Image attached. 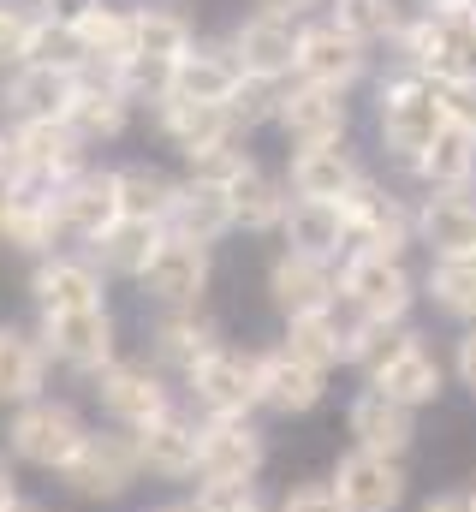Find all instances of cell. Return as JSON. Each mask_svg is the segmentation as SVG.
<instances>
[{"instance_id":"6da1fadb","label":"cell","mask_w":476,"mask_h":512,"mask_svg":"<svg viewBox=\"0 0 476 512\" xmlns=\"http://www.w3.org/2000/svg\"><path fill=\"white\" fill-rule=\"evenodd\" d=\"M375 120H381V149L399 155L405 167H411L441 131L453 126V120H447V96H441V84H429V78H417V72H393V78L381 84V96H375Z\"/></svg>"},{"instance_id":"7a4b0ae2","label":"cell","mask_w":476,"mask_h":512,"mask_svg":"<svg viewBox=\"0 0 476 512\" xmlns=\"http://www.w3.org/2000/svg\"><path fill=\"white\" fill-rule=\"evenodd\" d=\"M90 441V429H84V417L66 405V399H30V405H18L12 411V423H6V453L18 459V465H36V471H66L72 459H78V447Z\"/></svg>"},{"instance_id":"3957f363","label":"cell","mask_w":476,"mask_h":512,"mask_svg":"<svg viewBox=\"0 0 476 512\" xmlns=\"http://www.w3.org/2000/svg\"><path fill=\"white\" fill-rule=\"evenodd\" d=\"M340 304L352 316H363V322H405L411 304H417V280L393 256L346 251V262H340Z\"/></svg>"},{"instance_id":"277c9868","label":"cell","mask_w":476,"mask_h":512,"mask_svg":"<svg viewBox=\"0 0 476 512\" xmlns=\"http://www.w3.org/2000/svg\"><path fill=\"white\" fill-rule=\"evenodd\" d=\"M346 209V233H352V251L369 256H393L405 262V251L417 245V209H405L393 191H381L375 179H363L352 197L340 203Z\"/></svg>"},{"instance_id":"5b68a950","label":"cell","mask_w":476,"mask_h":512,"mask_svg":"<svg viewBox=\"0 0 476 512\" xmlns=\"http://www.w3.org/2000/svg\"><path fill=\"white\" fill-rule=\"evenodd\" d=\"M143 477V459H137V441L125 429H90V441L78 447V459L60 471V483L78 495V501H119L131 483Z\"/></svg>"},{"instance_id":"8992f818","label":"cell","mask_w":476,"mask_h":512,"mask_svg":"<svg viewBox=\"0 0 476 512\" xmlns=\"http://www.w3.org/2000/svg\"><path fill=\"white\" fill-rule=\"evenodd\" d=\"M36 334H42L48 358L66 364V370H78V376H102L108 364H119L108 304H90V310H48Z\"/></svg>"},{"instance_id":"52a82bcc","label":"cell","mask_w":476,"mask_h":512,"mask_svg":"<svg viewBox=\"0 0 476 512\" xmlns=\"http://www.w3.org/2000/svg\"><path fill=\"white\" fill-rule=\"evenodd\" d=\"M96 399H102V411H108V423L125 429V435H137V429H149L155 417H167L173 411V387H167V370L161 364H108L102 376H96Z\"/></svg>"},{"instance_id":"ba28073f","label":"cell","mask_w":476,"mask_h":512,"mask_svg":"<svg viewBox=\"0 0 476 512\" xmlns=\"http://www.w3.org/2000/svg\"><path fill=\"white\" fill-rule=\"evenodd\" d=\"M185 393L203 405V417H250V411L262 405V370H256V352H238V346L209 352V358L185 376Z\"/></svg>"},{"instance_id":"9c48e42d","label":"cell","mask_w":476,"mask_h":512,"mask_svg":"<svg viewBox=\"0 0 476 512\" xmlns=\"http://www.w3.org/2000/svg\"><path fill=\"white\" fill-rule=\"evenodd\" d=\"M268 465V435L250 417H203L197 483H256Z\"/></svg>"},{"instance_id":"30bf717a","label":"cell","mask_w":476,"mask_h":512,"mask_svg":"<svg viewBox=\"0 0 476 512\" xmlns=\"http://www.w3.org/2000/svg\"><path fill=\"white\" fill-rule=\"evenodd\" d=\"M363 72H369V48L357 42L352 30H340L334 18L298 30V72H292L298 84H322V90L346 96Z\"/></svg>"},{"instance_id":"8fae6325","label":"cell","mask_w":476,"mask_h":512,"mask_svg":"<svg viewBox=\"0 0 476 512\" xmlns=\"http://www.w3.org/2000/svg\"><path fill=\"white\" fill-rule=\"evenodd\" d=\"M340 298V268L322 262V256H304V251H280L274 268H268V304L298 322V316H316Z\"/></svg>"},{"instance_id":"7c38bea8","label":"cell","mask_w":476,"mask_h":512,"mask_svg":"<svg viewBox=\"0 0 476 512\" xmlns=\"http://www.w3.org/2000/svg\"><path fill=\"white\" fill-rule=\"evenodd\" d=\"M54 215H60V233L96 245L108 227L125 221V209H119V173H96V167L72 173L66 185H54Z\"/></svg>"},{"instance_id":"4fadbf2b","label":"cell","mask_w":476,"mask_h":512,"mask_svg":"<svg viewBox=\"0 0 476 512\" xmlns=\"http://www.w3.org/2000/svg\"><path fill=\"white\" fill-rule=\"evenodd\" d=\"M346 435L363 453H387V459H405L417 447V411L387 399L381 387H357L352 405H346Z\"/></svg>"},{"instance_id":"5bb4252c","label":"cell","mask_w":476,"mask_h":512,"mask_svg":"<svg viewBox=\"0 0 476 512\" xmlns=\"http://www.w3.org/2000/svg\"><path fill=\"white\" fill-rule=\"evenodd\" d=\"M298 18H280V12H250L233 30V54L244 66V78H268V84H286L298 72Z\"/></svg>"},{"instance_id":"9a60e30c","label":"cell","mask_w":476,"mask_h":512,"mask_svg":"<svg viewBox=\"0 0 476 512\" xmlns=\"http://www.w3.org/2000/svg\"><path fill=\"white\" fill-rule=\"evenodd\" d=\"M334 495L346 501V512H399L405 501V459H387V453H363L352 447L340 465H334Z\"/></svg>"},{"instance_id":"2e32d148","label":"cell","mask_w":476,"mask_h":512,"mask_svg":"<svg viewBox=\"0 0 476 512\" xmlns=\"http://www.w3.org/2000/svg\"><path fill=\"white\" fill-rule=\"evenodd\" d=\"M274 126L292 137V149H310V143H346L352 131V108L340 90H322V84H286L280 96V120Z\"/></svg>"},{"instance_id":"e0dca14e","label":"cell","mask_w":476,"mask_h":512,"mask_svg":"<svg viewBox=\"0 0 476 512\" xmlns=\"http://www.w3.org/2000/svg\"><path fill=\"white\" fill-rule=\"evenodd\" d=\"M209 274H215L209 245H191V239H173L167 233V245L143 268V292L155 304H167V310H197V298L209 292Z\"/></svg>"},{"instance_id":"ac0fdd59","label":"cell","mask_w":476,"mask_h":512,"mask_svg":"<svg viewBox=\"0 0 476 512\" xmlns=\"http://www.w3.org/2000/svg\"><path fill=\"white\" fill-rule=\"evenodd\" d=\"M137 441V459L149 477H167V483H185L197 477V459H203V417H185L179 405L167 417H155L149 429L131 435Z\"/></svg>"},{"instance_id":"d6986e66","label":"cell","mask_w":476,"mask_h":512,"mask_svg":"<svg viewBox=\"0 0 476 512\" xmlns=\"http://www.w3.org/2000/svg\"><path fill=\"white\" fill-rule=\"evenodd\" d=\"M369 173L352 161L346 143H310V149H292V167H286V185L292 197H310V203H346Z\"/></svg>"},{"instance_id":"ffe728a7","label":"cell","mask_w":476,"mask_h":512,"mask_svg":"<svg viewBox=\"0 0 476 512\" xmlns=\"http://www.w3.org/2000/svg\"><path fill=\"white\" fill-rule=\"evenodd\" d=\"M256 370H262V405L280 411V417H304V411H316V405L328 399V370L304 364V358L286 352V346L256 352Z\"/></svg>"},{"instance_id":"44dd1931","label":"cell","mask_w":476,"mask_h":512,"mask_svg":"<svg viewBox=\"0 0 476 512\" xmlns=\"http://www.w3.org/2000/svg\"><path fill=\"white\" fill-rule=\"evenodd\" d=\"M357 328H363V316H352V310L334 298L328 310L286 322V340H280V346H286V352H298V358H304V364H316V370H334V364H352Z\"/></svg>"},{"instance_id":"7402d4cb","label":"cell","mask_w":476,"mask_h":512,"mask_svg":"<svg viewBox=\"0 0 476 512\" xmlns=\"http://www.w3.org/2000/svg\"><path fill=\"white\" fill-rule=\"evenodd\" d=\"M417 245L429 256H476V191H429L417 203Z\"/></svg>"},{"instance_id":"603a6c76","label":"cell","mask_w":476,"mask_h":512,"mask_svg":"<svg viewBox=\"0 0 476 512\" xmlns=\"http://www.w3.org/2000/svg\"><path fill=\"white\" fill-rule=\"evenodd\" d=\"M54 239H60L54 191L42 197V191H36V179H24V185L0 191V245H12V251H24V256H48V251H54Z\"/></svg>"},{"instance_id":"cb8c5ba5","label":"cell","mask_w":476,"mask_h":512,"mask_svg":"<svg viewBox=\"0 0 476 512\" xmlns=\"http://www.w3.org/2000/svg\"><path fill=\"white\" fill-rule=\"evenodd\" d=\"M18 149H24V167L30 179H48V185H66L72 173H84V137L72 131V120H30V126L12 131Z\"/></svg>"},{"instance_id":"d4e9b609","label":"cell","mask_w":476,"mask_h":512,"mask_svg":"<svg viewBox=\"0 0 476 512\" xmlns=\"http://www.w3.org/2000/svg\"><path fill=\"white\" fill-rule=\"evenodd\" d=\"M244 84V66H238L233 48H191L179 66H173V90L179 102H209V108H227L233 90Z\"/></svg>"},{"instance_id":"484cf974","label":"cell","mask_w":476,"mask_h":512,"mask_svg":"<svg viewBox=\"0 0 476 512\" xmlns=\"http://www.w3.org/2000/svg\"><path fill=\"white\" fill-rule=\"evenodd\" d=\"M167 233H173V239H191V245H215V239H227V233H233V197H227L221 185L185 179L179 197H173Z\"/></svg>"},{"instance_id":"4316f807","label":"cell","mask_w":476,"mask_h":512,"mask_svg":"<svg viewBox=\"0 0 476 512\" xmlns=\"http://www.w3.org/2000/svg\"><path fill=\"white\" fill-rule=\"evenodd\" d=\"M30 292L48 310H90L102 304V268L96 262H78V256H42L36 274H30Z\"/></svg>"},{"instance_id":"83f0119b","label":"cell","mask_w":476,"mask_h":512,"mask_svg":"<svg viewBox=\"0 0 476 512\" xmlns=\"http://www.w3.org/2000/svg\"><path fill=\"white\" fill-rule=\"evenodd\" d=\"M78 78H84V72L24 66V72L12 78V90H6V102H12V114H18V126H30V120H66V114H72V102H78Z\"/></svg>"},{"instance_id":"f1b7e54d","label":"cell","mask_w":476,"mask_h":512,"mask_svg":"<svg viewBox=\"0 0 476 512\" xmlns=\"http://www.w3.org/2000/svg\"><path fill=\"white\" fill-rule=\"evenodd\" d=\"M423 191H476V131L447 126L417 161H411Z\"/></svg>"},{"instance_id":"f546056e","label":"cell","mask_w":476,"mask_h":512,"mask_svg":"<svg viewBox=\"0 0 476 512\" xmlns=\"http://www.w3.org/2000/svg\"><path fill=\"white\" fill-rule=\"evenodd\" d=\"M48 387V346L42 334L0 328V405H30Z\"/></svg>"},{"instance_id":"4dcf8cb0","label":"cell","mask_w":476,"mask_h":512,"mask_svg":"<svg viewBox=\"0 0 476 512\" xmlns=\"http://www.w3.org/2000/svg\"><path fill=\"white\" fill-rule=\"evenodd\" d=\"M286 251L322 256L334 262L340 251H352V233H346V209L340 203H310V197H292V215H286Z\"/></svg>"},{"instance_id":"1f68e13d","label":"cell","mask_w":476,"mask_h":512,"mask_svg":"<svg viewBox=\"0 0 476 512\" xmlns=\"http://www.w3.org/2000/svg\"><path fill=\"white\" fill-rule=\"evenodd\" d=\"M227 340H221V328L209 322V316H197V310H173L161 328H155V364L161 370H179V376H191L209 352H221Z\"/></svg>"},{"instance_id":"d6a6232c","label":"cell","mask_w":476,"mask_h":512,"mask_svg":"<svg viewBox=\"0 0 476 512\" xmlns=\"http://www.w3.org/2000/svg\"><path fill=\"white\" fill-rule=\"evenodd\" d=\"M369 387H381L387 399H399V405L423 411V405H435V399H441V387H447V364L417 340V346H411V352H399L381 376H369Z\"/></svg>"},{"instance_id":"836d02e7","label":"cell","mask_w":476,"mask_h":512,"mask_svg":"<svg viewBox=\"0 0 476 512\" xmlns=\"http://www.w3.org/2000/svg\"><path fill=\"white\" fill-rule=\"evenodd\" d=\"M227 197H233V227H244V233H274L292 215V185L268 179L262 167L238 173L233 185H227Z\"/></svg>"},{"instance_id":"e575fe53","label":"cell","mask_w":476,"mask_h":512,"mask_svg":"<svg viewBox=\"0 0 476 512\" xmlns=\"http://www.w3.org/2000/svg\"><path fill=\"white\" fill-rule=\"evenodd\" d=\"M161 131L197 161L203 149H221V143H233L238 126H233V114L227 108H209V102H179V96H167L161 102Z\"/></svg>"},{"instance_id":"d590c367","label":"cell","mask_w":476,"mask_h":512,"mask_svg":"<svg viewBox=\"0 0 476 512\" xmlns=\"http://www.w3.org/2000/svg\"><path fill=\"white\" fill-rule=\"evenodd\" d=\"M125 114H131V90L114 72H102V78H78V102H72L66 120H72L78 137H114L125 126Z\"/></svg>"},{"instance_id":"8d00e7d4","label":"cell","mask_w":476,"mask_h":512,"mask_svg":"<svg viewBox=\"0 0 476 512\" xmlns=\"http://www.w3.org/2000/svg\"><path fill=\"white\" fill-rule=\"evenodd\" d=\"M167 245V227H155V221H119V227H108L90 251H96V262L108 268V274H125V280H143V268L155 262V251Z\"/></svg>"},{"instance_id":"74e56055","label":"cell","mask_w":476,"mask_h":512,"mask_svg":"<svg viewBox=\"0 0 476 512\" xmlns=\"http://www.w3.org/2000/svg\"><path fill=\"white\" fill-rule=\"evenodd\" d=\"M131 60H143V66H179L185 54H191V24L179 18V12H161V6H143V12H131Z\"/></svg>"},{"instance_id":"f35d334b","label":"cell","mask_w":476,"mask_h":512,"mask_svg":"<svg viewBox=\"0 0 476 512\" xmlns=\"http://www.w3.org/2000/svg\"><path fill=\"white\" fill-rule=\"evenodd\" d=\"M423 292L441 316L476 328V256H435L423 274Z\"/></svg>"},{"instance_id":"ab89813d","label":"cell","mask_w":476,"mask_h":512,"mask_svg":"<svg viewBox=\"0 0 476 512\" xmlns=\"http://www.w3.org/2000/svg\"><path fill=\"white\" fill-rule=\"evenodd\" d=\"M173 197H179V185H173L161 167H149V161L119 167V209H125V221H155V227H167Z\"/></svg>"},{"instance_id":"60d3db41","label":"cell","mask_w":476,"mask_h":512,"mask_svg":"<svg viewBox=\"0 0 476 512\" xmlns=\"http://www.w3.org/2000/svg\"><path fill=\"white\" fill-rule=\"evenodd\" d=\"M24 66L84 72V66H90V48H84L78 24H66V18H42V24H30V42H24Z\"/></svg>"},{"instance_id":"b9f144b4","label":"cell","mask_w":476,"mask_h":512,"mask_svg":"<svg viewBox=\"0 0 476 512\" xmlns=\"http://www.w3.org/2000/svg\"><path fill=\"white\" fill-rule=\"evenodd\" d=\"M328 18H334L340 30H352L363 48H369V42H387V36L399 42V30H405V24H399V0H334Z\"/></svg>"},{"instance_id":"7bdbcfd3","label":"cell","mask_w":476,"mask_h":512,"mask_svg":"<svg viewBox=\"0 0 476 512\" xmlns=\"http://www.w3.org/2000/svg\"><path fill=\"white\" fill-rule=\"evenodd\" d=\"M280 96H286V84H268V78H244L233 90V102H227V114H233L238 137L256 126H274L280 120Z\"/></svg>"},{"instance_id":"ee69618b","label":"cell","mask_w":476,"mask_h":512,"mask_svg":"<svg viewBox=\"0 0 476 512\" xmlns=\"http://www.w3.org/2000/svg\"><path fill=\"white\" fill-rule=\"evenodd\" d=\"M250 167H256V161L238 149V137H233V143H221V149H203V155L191 161V179H203V185H221V191H227L238 173H250Z\"/></svg>"},{"instance_id":"f6af8a7d","label":"cell","mask_w":476,"mask_h":512,"mask_svg":"<svg viewBox=\"0 0 476 512\" xmlns=\"http://www.w3.org/2000/svg\"><path fill=\"white\" fill-rule=\"evenodd\" d=\"M191 501H197L203 512H268L256 483H197Z\"/></svg>"},{"instance_id":"bcb514c9","label":"cell","mask_w":476,"mask_h":512,"mask_svg":"<svg viewBox=\"0 0 476 512\" xmlns=\"http://www.w3.org/2000/svg\"><path fill=\"white\" fill-rule=\"evenodd\" d=\"M274 512H346V501L334 495V483H298V489L280 495Z\"/></svg>"},{"instance_id":"7dc6e473","label":"cell","mask_w":476,"mask_h":512,"mask_svg":"<svg viewBox=\"0 0 476 512\" xmlns=\"http://www.w3.org/2000/svg\"><path fill=\"white\" fill-rule=\"evenodd\" d=\"M24 42H30V18L0 6V60H24Z\"/></svg>"},{"instance_id":"c3c4849f","label":"cell","mask_w":476,"mask_h":512,"mask_svg":"<svg viewBox=\"0 0 476 512\" xmlns=\"http://www.w3.org/2000/svg\"><path fill=\"white\" fill-rule=\"evenodd\" d=\"M453 376H459V387L476 399V328H465L459 346H453Z\"/></svg>"},{"instance_id":"681fc988","label":"cell","mask_w":476,"mask_h":512,"mask_svg":"<svg viewBox=\"0 0 476 512\" xmlns=\"http://www.w3.org/2000/svg\"><path fill=\"white\" fill-rule=\"evenodd\" d=\"M18 501V459L12 453H0V512Z\"/></svg>"},{"instance_id":"f907efd6","label":"cell","mask_w":476,"mask_h":512,"mask_svg":"<svg viewBox=\"0 0 476 512\" xmlns=\"http://www.w3.org/2000/svg\"><path fill=\"white\" fill-rule=\"evenodd\" d=\"M423 512H476V501H471V495L441 489V495H429V501H423Z\"/></svg>"},{"instance_id":"816d5d0a","label":"cell","mask_w":476,"mask_h":512,"mask_svg":"<svg viewBox=\"0 0 476 512\" xmlns=\"http://www.w3.org/2000/svg\"><path fill=\"white\" fill-rule=\"evenodd\" d=\"M48 6H54V18H66V24H78V18H84V12H90L96 0H48Z\"/></svg>"},{"instance_id":"f5cc1de1","label":"cell","mask_w":476,"mask_h":512,"mask_svg":"<svg viewBox=\"0 0 476 512\" xmlns=\"http://www.w3.org/2000/svg\"><path fill=\"white\" fill-rule=\"evenodd\" d=\"M310 6H322V0H262V12H280V18H298Z\"/></svg>"},{"instance_id":"db71d44e","label":"cell","mask_w":476,"mask_h":512,"mask_svg":"<svg viewBox=\"0 0 476 512\" xmlns=\"http://www.w3.org/2000/svg\"><path fill=\"white\" fill-rule=\"evenodd\" d=\"M459 84H465V90L476 96V48H471V60H465V78H459Z\"/></svg>"},{"instance_id":"11a10c76","label":"cell","mask_w":476,"mask_h":512,"mask_svg":"<svg viewBox=\"0 0 476 512\" xmlns=\"http://www.w3.org/2000/svg\"><path fill=\"white\" fill-rule=\"evenodd\" d=\"M155 512H203L197 501H173V507H155Z\"/></svg>"},{"instance_id":"9f6ffc18","label":"cell","mask_w":476,"mask_h":512,"mask_svg":"<svg viewBox=\"0 0 476 512\" xmlns=\"http://www.w3.org/2000/svg\"><path fill=\"white\" fill-rule=\"evenodd\" d=\"M6 512H42V507H36V501H12Z\"/></svg>"},{"instance_id":"6f0895ef","label":"cell","mask_w":476,"mask_h":512,"mask_svg":"<svg viewBox=\"0 0 476 512\" xmlns=\"http://www.w3.org/2000/svg\"><path fill=\"white\" fill-rule=\"evenodd\" d=\"M471 501H476V483H471Z\"/></svg>"}]
</instances>
